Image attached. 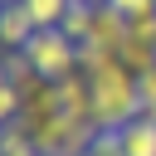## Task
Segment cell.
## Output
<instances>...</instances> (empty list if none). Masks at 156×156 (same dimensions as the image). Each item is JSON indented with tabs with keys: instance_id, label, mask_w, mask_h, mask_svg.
Listing matches in <instances>:
<instances>
[{
	"instance_id": "obj_17",
	"label": "cell",
	"mask_w": 156,
	"mask_h": 156,
	"mask_svg": "<svg viewBox=\"0 0 156 156\" xmlns=\"http://www.w3.org/2000/svg\"><path fill=\"white\" fill-rule=\"evenodd\" d=\"M83 156H88V151H83Z\"/></svg>"
},
{
	"instance_id": "obj_10",
	"label": "cell",
	"mask_w": 156,
	"mask_h": 156,
	"mask_svg": "<svg viewBox=\"0 0 156 156\" xmlns=\"http://www.w3.org/2000/svg\"><path fill=\"white\" fill-rule=\"evenodd\" d=\"M0 83H15V88H24L29 78H34V68H29V58H24V49H5V63H0Z\"/></svg>"
},
{
	"instance_id": "obj_16",
	"label": "cell",
	"mask_w": 156,
	"mask_h": 156,
	"mask_svg": "<svg viewBox=\"0 0 156 156\" xmlns=\"http://www.w3.org/2000/svg\"><path fill=\"white\" fill-rule=\"evenodd\" d=\"M5 5H15V0H5Z\"/></svg>"
},
{
	"instance_id": "obj_14",
	"label": "cell",
	"mask_w": 156,
	"mask_h": 156,
	"mask_svg": "<svg viewBox=\"0 0 156 156\" xmlns=\"http://www.w3.org/2000/svg\"><path fill=\"white\" fill-rule=\"evenodd\" d=\"M0 156H39L34 141H20V146H0Z\"/></svg>"
},
{
	"instance_id": "obj_2",
	"label": "cell",
	"mask_w": 156,
	"mask_h": 156,
	"mask_svg": "<svg viewBox=\"0 0 156 156\" xmlns=\"http://www.w3.org/2000/svg\"><path fill=\"white\" fill-rule=\"evenodd\" d=\"M24 58H29V68L39 73V78H63V73H73L78 68V44L63 34V29H34V39L24 44Z\"/></svg>"
},
{
	"instance_id": "obj_3",
	"label": "cell",
	"mask_w": 156,
	"mask_h": 156,
	"mask_svg": "<svg viewBox=\"0 0 156 156\" xmlns=\"http://www.w3.org/2000/svg\"><path fill=\"white\" fill-rule=\"evenodd\" d=\"M127 34H132V20H127L122 10H112V5H98V10H93V34H88L83 44H98V49L117 54V49L127 44Z\"/></svg>"
},
{
	"instance_id": "obj_1",
	"label": "cell",
	"mask_w": 156,
	"mask_h": 156,
	"mask_svg": "<svg viewBox=\"0 0 156 156\" xmlns=\"http://www.w3.org/2000/svg\"><path fill=\"white\" fill-rule=\"evenodd\" d=\"M78 68L93 78V122L98 132H122L132 117H141V93H136V73L98 49V44H78Z\"/></svg>"
},
{
	"instance_id": "obj_15",
	"label": "cell",
	"mask_w": 156,
	"mask_h": 156,
	"mask_svg": "<svg viewBox=\"0 0 156 156\" xmlns=\"http://www.w3.org/2000/svg\"><path fill=\"white\" fill-rule=\"evenodd\" d=\"M78 5H112V0H78Z\"/></svg>"
},
{
	"instance_id": "obj_8",
	"label": "cell",
	"mask_w": 156,
	"mask_h": 156,
	"mask_svg": "<svg viewBox=\"0 0 156 156\" xmlns=\"http://www.w3.org/2000/svg\"><path fill=\"white\" fill-rule=\"evenodd\" d=\"M117 58H122V63H127V68H132V73L141 78L146 68H156V44H146V39H136V34H127V44L117 49Z\"/></svg>"
},
{
	"instance_id": "obj_7",
	"label": "cell",
	"mask_w": 156,
	"mask_h": 156,
	"mask_svg": "<svg viewBox=\"0 0 156 156\" xmlns=\"http://www.w3.org/2000/svg\"><path fill=\"white\" fill-rule=\"evenodd\" d=\"M20 5H24V15L34 20V29H58L73 0H20Z\"/></svg>"
},
{
	"instance_id": "obj_9",
	"label": "cell",
	"mask_w": 156,
	"mask_h": 156,
	"mask_svg": "<svg viewBox=\"0 0 156 156\" xmlns=\"http://www.w3.org/2000/svg\"><path fill=\"white\" fill-rule=\"evenodd\" d=\"M93 10H98V5H78V0H73V5H68V15H63V24H58V29H63V34H68V39H73V44H83V39H88V34H93Z\"/></svg>"
},
{
	"instance_id": "obj_4",
	"label": "cell",
	"mask_w": 156,
	"mask_h": 156,
	"mask_svg": "<svg viewBox=\"0 0 156 156\" xmlns=\"http://www.w3.org/2000/svg\"><path fill=\"white\" fill-rule=\"evenodd\" d=\"M58 102H63V112H68V117L93 122V78H88L83 68L63 73V78H58ZM93 127H98V122H93Z\"/></svg>"
},
{
	"instance_id": "obj_5",
	"label": "cell",
	"mask_w": 156,
	"mask_h": 156,
	"mask_svg": "<svg viewBox=\"0 0 156 156\" xmlns=\"http://www.w3.org/2000/svg\"><path fill=\"white\" fill-rule=\"evenodd\" d=\"M34 39V20L24 15V5L15 0V5H5V15H0V44L5 49H24Z\"/></svg>"
},
{
	"instance_id": "obj_12",
	"label": "cell",
	"mask_w": 156,
	"mask_h": 156,
	"mask_svg": "<svg viewBox=\"0 0 156 156\" xmlns=\"http://www.w3.org/2000/svg\"><path fill=\"white\" fill-rule=\"evenodd\" d=\"M136 93H141V117H156V68L136 78Z\"/></svg>"
},
{
	"instance_id": "obj_6",
	"label": "cell",
	"mask_w": 156,
	"mask_h": 156,
	"mask_svg": "<svg viewBox=\"0 0 156 156\" xmlns=\"http://www.w3.org/2000/svg\"><path fill=\"white\" fill-rule=\"evenodd\" d=\"M122 146L127 156H156V117H132L122 127Z\"/></svg>"
},
{
	"instance_id": "obj_13",
	"label": "cell",
	"mask_w": 156,
	"mask_h": 156,
	"mask_svg": "<svg viewBox=\"0 0 156 156\" xmlns=\"http://www.w3.org/2000/svg\"><path fill=\"white\" fill-rule=\"evenodd\" d=\"M112 10H122L127 20H141V15H156V0H112Z\"/></svg>"
},
{
	"instance_id": "obj_11",
	"label": "cell",
	"mask_w": 156,
	"mask_h": 156,
	"mask_svg": "<svg viewBox=\"0 0 156 156\" xmlns=\"http://www.w3.org/2000/svg\"><path fill=\"white\" fill-rule=\"evenodd\" d=\"M88 156H127L122 132H98V136H93V146H88Z\"/></svg>"
}]
</instances>
